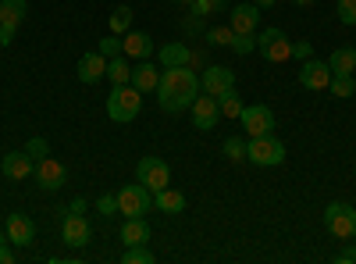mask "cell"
I'll use <instances>...</instances> for the list:
<instances>
[{
    "mask_svg": "<svg viewBox=\"0 0 356 264\" xmlns=\"http://www.w3.org/2000/svg\"><path fill=\"white\" fill-rule=\"evenodd\" d=\"M196 97H200V75L189 65L161 72V82H157V104H161V111L178 114V111L193 107Z\"/></svg>",
    "mask_w": 356,
    "mask_h": 264,
    "instance_id": "1",
    "label": "cell"
},
{
    "mask_svg": "<svg viewBox=\"0 0 356 264\" xmlns=\"http://www.w3.org/2000/svg\"><path fill=\"white\" fill-rule=\"evenodd\" d=\"M139 111H143V93L136 90V86L132 82L114 86L111 97H107V118L114 125H129V122L139 118Z\"/></svg>",
    "mask_w": 356,
    "mask_h": 264,
    "instance_id": "2",
    "label": "cell"
},
{
    "mask_svg": "<svg viewBox=\"0 0 356 264\" xmlns=\"http://www.w3.org/2000/svg\"><path fill=\"white\" fill-rule=\"evenodd\" d=\"M246 161L260 164V168H278L285 161V143L275 136V132H267V136H250L246 143Z\"/></svg>",
    "mask_w": 356,
    "mask_h": 264,
    "instance_id": "3",
    "label": "cell"
},
{
    "mask_svg": "<svg viewBox=\"0 0 356 264\" xmlns=\"http://www.w3.org/2000/svg\"><path fill=\"white\" fill-rule=\"evenodd\" d=\"M257 50H260L264 61H271V65L292 61V40L282 29H264V33H257Z\"/></svg>",
    "mask_w": 356,
    "mask_h": 264,
    "instance_id": "4",
    "label": "cell"
},
{
    "mask_svg": "<svg viewBox=\"0 0 356 264\" xmlns=\"http://www.w3.org/2000/svg\"><path fill=\"white\" fill-rule=\"evenodd\" d=\"M118 196V211H122L125 218H146V211L154 208V193L146 189L143 183H129L122 186V193H114Z\"/></svg>",
    "mask_w": 356,
    "mask_h": 264,
    "instance_id": "5",
    "label": "cell"
},
{
    "mask_svg": "<svg viewBox=\"0 0 356 264\" xmlns=\"http://www.w3.org/2000/svg\"><path fill=\"white\" fill-rule=\"evenodd\" d=\"M136 183H143L150 193H161L164 186H171V168H168V161L146 154V157L136 164Z\"/></svg>",
    "mask_w": 356,
    "mask_h": 264,
    "instance_id": "6",
    "label": "cell"
},
{
    "mask_svg": "<svg viewBox=\"0 0 356 264\" xmlns=\"http://www.w3.org/2000/svg\"><path fill=\"white\" fill-rule=\"evenodd\" d=\"M324 228H328L335 240H349L353 228H356V208H349L342 200L328 203V208H324Z\"/></svg>",
    "mask_w": 356,
    "mask_h": 264,
    "instance_id": "7",
    "label": "cell"
},
{
    "mask_svg": "<svg viewBox=\"0 0 356 264\" xmlns=\"http://www.w3.org/2000/svg\"><path fill=\"white\" fill-rule=\"evenodd\" d=\"M228 90H235V72L225 68V65H207L203 75H200V93L221 100Z\"/></svg>",
    "mask_w": 356,
    "mask_h": 264,
    "instance_id": "8",
    "label": "cell"
},
{
    "mask_svg": "<svg viewBox=\"0 0 356 264\" xmlns=\"http://www.w3.org/2000/svg\"><path fill=\"white\" fill-rule=\"evenodd\" d=\"M239 125L246 129V136H267V132H275V111L267 104H250L239 114Z\"/></svg>",
    "mask_w": 356,
    "mask_h": 264,
    "instance_id": "9",
    "label": "cell"
},
{
    "mask_svg": "<svg viewBox=\"0 0 356 264\" xmlns=\"http://www.w3.org/2000/svg\"><path fill=\"white\" fill-rule=\"evenodd\" d=\"M36 186L43 189V193H54V189H61L65 186V179H68V171H65V164L61 161H54V157H43V161H36Z\"/></svg>",
    "mask_w": 356,
    "mask_h": 264,
    "instance_id": "10",
    "label": "cell"
},
{
    "mask_svg": "<svg viewBox=\"0 0 356 264\" xmlns=\"http://www.w3.org/2000/svg\"><path fill=\"white\" fill-rule=\"evenodd\" d=\"M300 86L303 90H314V93H324L332 86V68H328V61H303V68H300Z\"/></svg>",
    "mask_w": 356,
    "mask_h": 264,
    "instance_id": "11",
    "label": "cell"
},
{
    "mask_svg": "<svg viewBox=\"0 0 356 264\" xmlns=\"http://www.w3.org/2000/svg\"><path fill=\"white\" fill-rule=\"evenodd\" d=\"M75 75H79V82H86V86H97L100 79H107V57H104L100 50L82 54L79 65H75Z\"/></svg>",
    "mask_w": 356,
    "mask_h": 264,
    "instance_id": "12",
    "label": "cell"
},
{
    "mask_svg": "<svg viewBox=\"0 0 356 264\" xmlns=\"http://www.w3.org/2000/svg\"><path fill=\"white\" fill-rule=\"evenodd\" d=\"M193 125L200 129V132H211L214 125H218V118H221V107H218V100L214 97H207V93H200L196 100H193Z\"/></svg>",
    "mask_w": 356,
    "mask_h": 264,
    "instance_id": "13",
    "label": "cell"
},
{
    "mask_svg": "<svg viewBox=\"0 0 356 264\" xmlns=\"http://www.w3.org/2000/svg\"><path fill=\"white\" fill-rule=\"evenodd\" d=\"M0 171H4V179H15V183H22V179H29V175L36 171V161L29 157V150L22 146V150H11V154H4V161H0Z\"/></svg>",
    "mask_w": 356,
    "mask_h": 264,
    "instance_id": "14",
    "label": "cell"
},
{
    "mask_svg": "<svg viewBox=\"0 0 356 264\" xmlns=\"http://www.w3.org/2000/svg\"><path fill=\"white\" fill-rule=\"evenodd\" d=\"M61 236H65V243L68 247H86L89 240H93V228H89V222H86V215H65V222H61Z\"/></svg>",
    "mask_w": 356,
    "mask_h": 264,
    "instance_id": "15",
    "label": "cell"
},
{
    "mask_svg": "<svg viewBox=\"0 0 356 264\" xmlns=\"http://www.w3.org/2000/svg\"><path fill=\"white\" fill-rule=\"evenodd\" d=\"M8 240H11L15 247H33V243H36V225H33V218L22 215V211L8 215Z\"/></svg>",
    "mask_w": 356,
    "mask_h": 264,
    "instance_id": "16",
    "label": "cell"
},
{
    "mask_svg": "<svg viewBox=\"0 0 356 264\" xmlns=\"http://www.w3.org/2000/svg\"><path fill=\"white\" fill-rule=\"evenodd\" d=\"M228 25H232V33H257L260 8L257 4H235V11H228Z\"/></svg>",
    "mask_w": 356,
    "mask_h": 264,
    "instance_id": "17",
    "label": "cell"
},
{
    "mask_svg": "<svg viewBox=\"0 0 356 264\" xmlns=\"http://www.w3.org/2000/svg\"><path fill=\"white\" fill-rule=\"evenodd\" d=\"M122 54L129 57V61H146V57L154 54L150 33H125L122 36Z\"/></svg>",
    "mask_w": 356,
    "mask_h": 264,
    "instance_id": "18",
    "label": "cell"
},
{
    "mask_svg": "<svg viewBox=\"0 0 356 264\" xmlns=\"http://www.w3.org/2000/svg\"><path fill=\"white\" fill-rule=\"evenodd\" d=\"M161 72H164V68H154V65H150V57H146V61H139V65L132 68V86H136L139 93H157Z\"/></svg>",
    "mask_w": 356,
    "mask_h": 264,
    "instance_id": "19",
    "label": "cell"
},
{
    "mask_svg": "<svg viewBox=\"0 0 356 264\" xmlns=\"http://www.w3.org/2000/svg\"><path fill=\"white\" fill-rule=\"evenodd\" d=\"M122 243L125 247H150V225L143 218H129L122 225Z\"/></svg>",
    "mask_w": 356,
    "mask_h": 264,
    "instance_id": "20",
    "label": "cell"
},
{
    "mask_svg": "<svg viewBox=\"0 0 356 264\" xmlns=\"http://www.w3.org/2000/svg\"><path fill=\"white\" fill-rule=\"evenodd\" d=\"M154 208L164 211V215H182L186 211V196L178 189H171V186H164L161 193H154Z\"/></svg>",
    "mask_w": 356,
    "mask_h": 264,
    "instance_id": "21",
    "label": "cell"
},
{
    "mask_svg": "<svg viewBox=\"0 0 356 264\" xmlns=\"http://www.w3.org/2000/svg\"><path fill=\"white\" fill-rule=\"evenodd\" d=\"M193 61V50L186 47V43H164L161 47V65L164 68H182V65H189Z\"/></svg>",
    "mask_w": 356,
    "mask_h": 264,
    "instance_id": "22",
    "label": "cell"
},
{
    "mask_svg": "<svg viewBox=\"0 0 356 264\" xmlns=\"http://www.w3.org/2000/svg\"><path fill=\"white\" fill-rule=\"evenodd\" d=\"M328 68H332V75H353V68H356V50H353V47H335L332 57H328Z\"/></svg>",
    "mask_w": 356,
    "mask_h": 264,
    "instance_id": "23",
    "label": "cell"
},
{
    "mask_svg": "<svg viewBox=\"0 0 356 264\" xmlns=\"http://www.w3.org/2000/svg\"><path fill=\"white\" fill-rule=\"evenodd\" d=\"M25 15H29V4H25V0H0V25L18 29V25L25 22Z\"/></svg>",
    "mask_w": 356,
    "mask_h": 264,
    "instance_id": "24",
    "label": "cell"
},
{
    "mask_svg": "<svg viewBox=\"0 0 356 264\" xmlns=\"http://www.w3.org/2000/svg\"><path fill=\"white\" fill-rule=\"evenodd\" d=\"M107 79H111L114 86H125V82H132V65H129V57H125V54L107 57Z\"/></svg>",
    "mask_w": 356,
    "mask_h": 264,
    "instance_id": "25",
    "label": "cell"
},
{
    "mask_svg": "<svg viewBox=\"0 0 356 264\" xmlns=\"http://www.w3.org/2000/svg\"><path fill=\"white\" fill-rule=\"evenodd\" d=\"M129 29H132V8H114V15H111V33L114 36H125L129 33Z\"/></svg>",
    "mask_w": 356,
    "mask_h": 264,
    "instance_id": "26",
    "label": "cell"
},
{
    "mask_svg": "<svg viewBox=\"0 0 356 264\" xmlns=\"http://www.w3.org/2000/svg\"><path fill=\"white\" fill-rule=\"evenodd\" d=\"M203 40L211 47H232L235 33H232V25H214V29H207V33H203Z\"/></svg>",
    "mask_w": 356,
    "mask_h": 264,
    "instance_id": "27",
    "label": "cell"
},
{
    "mask_svg": "<svg viewBox=\"0 0 356 264\" xmlns=\"http://www.w3.org/2000/svg\"><path fill=\"white\" fill-rule=\"evenodd\" d=\"M218 107H221V114H225V118H232V122H235V118L243 114V107H246V104L239 100V93H235V90H228V93L218 100Z\"/></svg>",
    "mask_w": 356,
    "mask_h": 264,
    "instance_id": "28",
    "label": "cell"
},
{
    "mask_svg": "<svg viewBox=\"0 0 356 264\" xmlns=\"http://www.w3.org/2000/svg\"><path fill=\"white\" fill-rule=\"evenodd\" d=\"M328 93H332V97H339V100L353 97V93H356V82H353V75H332Z\"/></svg>",
    "mask_w": 356,
    "mask_h": 264,
    "instance_id": "29",
    "label": "cell"
},
{
    "mask_svg": "<svg viewBox=\"0 0 356 264\" xmlns=\"http://www.w3.org/2000/svg\"><path fill=\"white\" fill-rule=\"evenodd\" d=\"M221 150H225V157H228V161L239 164V161H246V139H239V136H228Z\"/></svg>",
    "mask_w": 356,
    "mask_h": 264,
    "instance_id": "30",
    "label": "cell"
},
{
    "mask_svg": "<svg viewBox=\"0 0 356 264\" xmlns=\"http://www.w3.org/2000/svg\"><path fill=\"white\" fill-rule=\"evenodd\" d=\"M218 11H228V0H193V15L200 18H211Z\"/></svg>",
    "mask_w": 356,
    "mask_h": 264,
    "instance_id": "31",
    "label": "cell"
},
{
    "mask_svg": "<svg viewBox=\"0 0 356 264\" xmlns=\"http://www.w3.org/2000/svg\"><path fill=\"white\" fill-rule=\"evenodd\" d=\"M122 261L125 264H154V254H150V247H125Z\"/></svg>",
    "mask_w": 356,
    "mask_h": 264,
    "instance_id": "32",
    "label": "cell"
},
{
    "mask_svg": "<svg viewBox=\"0 0 356 264\" xmlns=\"http://www.w3.org/2000/svg\"><path fill=\"white\" fill-rule=\"evenodd\" d=\"M25 150H29V157H33V161H43V157H50V143L43 136H33V139L25 143Z\"/></svg>",
    "mask_w": 356,
    "mask_h": 264,
    "instance_id": "33",
    "label": "cell"
},
{
    "mask_svg": "<svg viewBox=\"0 0 356 264\" xmlns=\"http://www.w3.org/2000/svg\"><path fill=\"white\" fill-rule=\"evenodd\" d=\"M232 47H235V54H253L257 50V33H235Z\"/></svg>",
    "mask_w": 356,
    "mask_h": 264,
    "instance_id": "34",
    "label": "cell"
},
{
    "mask_svg": "<svg viewBox=\"0 0 356 264\" xmlns=\"http://www.w3.org/2000/svg\"><path fill=\"white\" fill-rule=\"evenodd\" d=\"M97 50H100L104 57H118V54H122V36H114V33H111L107 40H100Z\"/></svg>",
    "mask_w": 356,
    "mask_h": 264,
    "instance_id": "35",
    "label": "cell"
},
{
    "mask_svg": "<svg viewBox=\"0 0 356 264\" xmlns=\"http://www.w3.org/2000/svg\"><path fill=\"white\" fill-rule=\"evenodd\" d=\"M339 22L356 25V0H339Z\"/></svg>",
    "mask_w": 356,
    "mask_h": 264,
    "instance_id": "36",
    "label": "cell"
},
{
    "mask_svg": "<svg viewBox=\"0 0 356 264\" xmlns=\"http://www.w3.org/2000/svg\"><path fill=\"white\" fill-rule=\"evenodd\" d=\"M97 211H100L104 218H111V215H118V196H114V193H104V196L97 200Z\"/></svg>",
    "mask_w": 356,
    "mask_h": 264,
    "instance_id": "37",
    "label": "cell"
},
{
    "mask_svg": "<svg viewBox=\"0 0 356 264\" xmlns=\"http://www.w3.org/2000/svg\"><path fill=\"white\" fill-rule=\"evenodd\" d=\"M292 57H296V61H310V57H314V43L310 40H296L292 43Z\"/></svg>",
    "mask_w": 356,
    "mask_h": 264,
    "instance_id": "38",
    "label": "cell"
},
{
    "mask_svg": "<svg viewBox=\"0 0 356 264\" xmlns=\"http://www.w3.org/2000/svg\"><path fill=\"white\" fill-rule=\"evenodd\" d=\"M11 261H15L11 240H8V232H0V264H11Z\"/></svg>",
    "mask_w": 356,
    "mask_h": 264,
    "instance_id": "39",
    "label": "cell"
},
{
    "mask_svg": "<svg viewBox=\"0 0 356 264\" xmlns=\"http://www.w3.org/2000/svg\"><path fill=\"white\" fill-rule=\"evenodd\" d=\"M15 33H18V29H11V25H0V47H8V43L15 40Z\"/></svg>",
    "mask_w": 356,
    "mask_h": 264,
    "instance_id": "40",
    "label": "cell"
},
{
    "mask_svg": "<svg viewBox=\"0 0 356 264\" xmlns=\"http://www.w3.org/2000/svg\"><path fill=\"white\" fill-rule=\"evenodd\" d=\"M86 208H89V203H86V196H75V200L68 203V211H72V215H86Z\"/></svg>",
    "mask_w": 356,
    "mask_h": 264,
    "instance_id": "41",
    "label": "cell"
},
{
    "mask_svg": "<svg viewBox=\"0 0 356 264\" xmlns=\"http://www.w3.org/2000/svg\"><path fill=\"white\" fill-rule=\"evenodd\" d=\"M335 261H339V264H356V250L349 247V250H342V254H339Z\"/></svg>",
    "mask_w": 356,
    "mask_h": 264,
    "instance_id": "42",
    "label": "cell"
},
{
    "mask_svg": "<svg viewBox=\"0 0 356 264\" xmlns=\"http://www.w3.org/2000/svg\"><path fill=\"white\" fill-rule=\"evenodd\" d=\"M186 33H200V15L186 18Z\"/></svg>",
    "mask_w": 356,
    "mask_h": 264,
    "instance_id": "43",
    "label": "cell"
},
{
    "mask_svg": "<svg viewBox=\"0 0 356 264\" xmlns=\"http://www.w3.org/2000/svg\"><path fill=\"white\" fill-rule=\"evenodd\" d=\"M289 4H296V8H310L314 0H289Z\"/></svg>",
    "mask_w": 356,
    "mask_h": 264,
    "instance_id": "44",
    "label": "cell"
},
{
    "mask_svg": "<svg viewBox=\"0 0 356 264\" xmlns=\"http://www.w3.org/2000/svg\"><path fill=\"white\" fill-rule=\"evenodd\" d=\"M253 4H257V8H271V4H275V0H253Z\"/></svg>",
    "mask_w": 356,
    "mask_h": 264,
    "instance_id": "45",
    "label": "cell"
},
{
    "mask_svg": "<svg viewBox=\"0 0 356 264\" xmlns=\"http://www.w3.org/2000/svg\"><path fill=\"white\" fill-rule=\"evenodd\" d=\"M178 4H189V8H193V0H178Z\"/></svg>",
    "mask_w": 356,
    "mask_h": 264,
    "instance_id": "46",
    "label": "cell"
}]
</instances>
